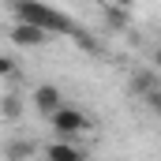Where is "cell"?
<instances>
[{"label":"cell","mask_w":161,"mask_h":161,"mask_svg":"<svg viewBox=\"0 0 161 161\" xmlns=\"http://www.w3.org/2000/svg\"><path fill=\"white\" fill-rule=\"evenodd\" d=\"M11 15H15V23H30V26L45 30L49 38H56V34H71L75 38L82 30L71 15H64L60 8H53L45 0H11Z\"/></svg>","instance_id":"6da1fadb"},{"label":"cell","mask_w":161,"mask_h":161,"mask_svg":"<svg viewBox=\"0 0 161 161\" xmlns=\"http://www.w3.org/2000/svg\"><path fill=\"white\" fill-rule=\"evenodd\" d=\"M49 120V127H53V139H71V142H79L82 135L90 131V116L82 113V109H75L71 101H64L53 116H45Z\"/></svg>","instance_id":"7a4b0ae2"},{"label":"cell","mask_w":161,"mask_h":161,"mask_svg":"<svg viewBox=\"0 0 161 161\" xmlns=\"http://www.w3.org/2000/svg\"><path fill=\"white\" fill-rule=\"evenodd\" d=\"M41 158L45 161H86V150L71 139H53L41 146Z\"/></svg>","instance_id":"3957f363"},{"label":"cell","mask_w":161,"mask_h":161,"mask_svg":"<svg viewBox=\"0 0 161 161\" xmlns=\"http://www.w3.org/2000/svg\"><path fill=\"white\" fill-rule=\"evenodd\" d=\"M8 38L15 41L19 49H41V45H49V41H53L45 30L30 26V23H11V26H8Z\"/></svg>","instance_id":"277c9868"},{"label":"cell","mask_w":161,"mask_h":161,"mask_svg":"<svg viewBox=\"0 0 161 161\" xmlns=\"http://www.w3.org/2000/svg\"><path fill=\"white\" fill-rule=\"evenodd\" d=\"M30 101H34V109H38L41 116H53V113L64 105V94H60V86H53V82H41L38 90L30 94Z\"/></svg>","instance_id":"5b68a950"},{"label":"cell","mask_w":161,"mask_h":161,"mask_svg":"<svg viewBox=\"0 0 161 161\" xmlns=\"http://www.w3.org/2000/svg\"><path fill=\"white\" fill-rule=\"evenodd\" d=\"M0 154H4V161H38V142L34 139H8Z\"/></svg>","instance_id":"8992f818"},{"label":"cell","mask_w":161,"mask_h":161,"mask_svg":"<svg viewBox=\"0 0 161 161\" xmlns=\"http://www.w3.org/2000/svg\"><path fill=\"white\" fill-rule=\"evenodd\" d=\"M158 71H150V68H139L131 79H127V90L135 94V97H142V94H150V90H158Z\"/></svg>","instance_id":"52a82bcc"},{"label":"cell","mask_w":161,"mask_h":161,"mask_svg":"<svg viewBox=\"0 0 161 161\" xmlns=\"http://www.w3.org/2000/svg\"><path fill=\"white\" fill-rule=\"evenodd\" d=\"M0 116L4 120H19L23 116V97L19 94H4L0 97Z\"/></svg>","instance_id":"ba28073f"},{"label":"cell","mask_w":161,"mask_h":161,"mask_svg":"<svg viewBox=\"0 0 161 161\" xmlns=\"http://www.w3.org/2000/svg\"><path fill=\"white\" fill-rule=\"evenodd\" d=\"M105 23H109L113 30H127V26H131V11H120V8L105 4Z\"/></svg>","instance_id":"9c48e42d"},{"label":"cell","mask_w":161,"mask_h":161,"mask_svg":"<svg viewBox=\"0 0 161 161\" xmlns=\"http://www.w3.org/2000/svg\"><path fill=\"white\" fill-rule=\"evenodd\" d=\"M142 105H146L150 113H158V109H161V86H158V90H150V94H142Z\"/></svg>","instance_id":"30bf717a"},{"label":"cell","mask_w":161,"mask_h":161,"mask_svg":"<svg viewBox=\"0 0 161 161\" xmlns=\"http://www.w3.org/2000/svg\"><path fill=\"white\" fill-rule=\"evenodd\" d=\"M8 75H15V64L8 56H0V79H8Z\"/></svg>","instance_id":"8fae6325"},{"label":"cell","mask_w":161,"mask_h":161,"mask_svg":"<svg viewBox=\"0 0 161 161\" xmlns=\"http://www.w3.org/2000/svg\"><path fill=\"white\" fill-rule=\"evenodd\" d=\"M105 4H113V8H120V11H135V0H105Z\"/></svg>","instance_id":"7c38bea8"},{"label":"cell","mask_w":161,"mask_h":161,"mask_svg":"<svg viewBox=\"0 0 161 161\" xmlns=\"http://www.w3.org/2000/svg\"><path fill=\"white\" fill-rule=\"evenodd\" d=\"M41 161H45V158H41Z\"/></svg>","instance_id":"4fadbf2b"}]
</instances>
